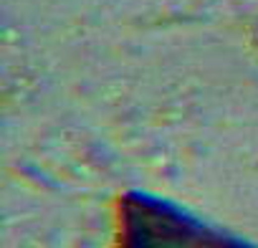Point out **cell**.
I'll return each mask as SVG.
<instances>
[{
	"instance_id": "6da1fadb",
	"label": "cell",
	"mask_w": 258,
	"mask_h": 248,
	"mask_svg": "<svg viewBox=\"0 0 258 248\" xmlns=\"http://www.w3.org/2000/svg\"><path fill=\"white\" fill-rule=\"evenodd\" d=\"M119 248H255L187 210L150 195H132L121 208Z\"/></svg>"
}]
</instances>
